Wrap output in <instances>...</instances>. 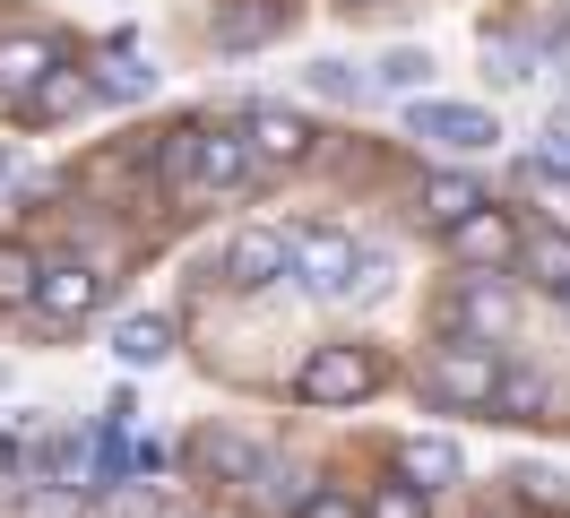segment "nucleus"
Segmentation results:
<instances>
[{
	"instance_id": "f257e3e1",
	"label": "nucleus",
	"mask_w": 570,
	"mask_h": 518,
	"mask_svg": "<svg viewBox=\"0 0 570 518\" xmlns=\"http://www.w3.org/2000/svg\"><path fill=\"white\" fill-rule=\"evenodd\" d=\"M285 276H294L312 303H346L355 285H381V260L355 251L337 225H285Z\"/></svg>"
},
{
	"instance_id": "f03ea898",
	"label": "nucleus",
	"mask_w": 570,
	"mask_h": 518,
	"mask_svg": "<svg viewBox=\"0 0 570 518\" xmlns=\"http://www.w3.org/2000/svg\"><path fill=\"white\" fill-rule=\"evenodd\" d=\"M372 389H381V354L372 345H312L303 372H294L303 407H363Z\"/></svg>"
},
{
	"instance_id": "7ed1b4c3",
	"label": "nucleus",
	"mask_w": 570,
	"mask_h": 518,
	"mask_svg": "<svg viewBox=\"0 0 570 518\" xmlns=\"http://www.w3.org/2000/svg\"><path fill=\"white\" fill-rule=\"evenodd\" d=\"M424 398H441V407H493V398H501V354H493V345L450 338L424 363Z\"/></svg>"
},
{
	"instance_id": "20e7f679",
	"label": "nucleus",
	"mask_w": 570,
	"mask_h": 518,
	"mask_svg": "<svg viewBox=\"0 0 570 518\" xmlns=\"http://www.w3.org/2000/svg\"><path fill=\"white\" fill-rule=\"evenodd\" d=\"M406 138H424V147H450V156H484L501 138V121L484 104H441V96H415L406 104Z\"/></svg>"
},
{
	"instance_id": "39448f33",
	"label": "nucleus",
	"mask_w": 570,
	"mask_h": 518,
	"mask_svg": "<svg viewBox=\"0 0 570 518\" xmlns=\"http://www.w3.org/2000/svg\"><path fill=\"white\" fill-rule=\"evenodd\" d=\"M510 320H519V294H510L493 268H484V276H466L459 294H450V311H441V329H450V338H466V345L510 338Z\"/></svg>"
},
{
	"instance_id": "423d86ee",
	"label": "nucleus",
	"mask_w": 570,
	"mask_h": 518,
	"mask_svg": "<svg viewBox=\"0 0 570 518\" xmlns=\"http://www.w3.org/2000/svg\"><path fill=\"white\" fill-rule=\"evenodd\" d=\"M243 182H250V138L243 130H190V173H181V190H190V199L243 190Z\"/></svg>"
},
{
	"instance_id": "0eeeda50",
	"label": "nucleus",
	"mask_w": 570,
	"mask_h": 518,
	"mask_svg": "<svg viewBox=\"0 0 570 518\" xmlns=\"http://www.w3.org/2000/svg\"><path fill=\"white\" fill-rule=\"evenodd\" d=\"M216 276H225V294H268V285L285 276V234L277 225H243V234L225 242Z\"/></svg>"
},
{
	"instance_id": "6e6552de",
	"label": "nucleus",
	"mask_w": 570,
	"mask_h": 518,
	"mask_svg": "<svg viewBox=\"0 0 570 518\" xmlns=\"http://www.w3.org/2000/svg\"><path fill=\"white\" fill-rule=\"evenodd\" d=\"M450 260H459V268H510V260H519V225H510V207H475V216H459V225H450Z\"/></svg>"
},
{
	"instance_id": "1a4fd4ad",
	"label": "nucleus",
	"mask_w": 570,
	"mask_h": 518,
	"mask_svg": "<svg viewBox=\"0 0 570 518\" xmlns=\"http://www.w3.org/2000/svg\"><path fill=\"white\" fill-rule=\"evenodd\" d=\"M96 303H105V276L87 268V260H52L43 285H36V311H43V320H61V329H78Z\"/></svg>"
},
{
	"instance_id": "9d476101",
	"label": "nucleus",
	"mask_w": 570,
	"mask_h": 518,
	"mask_svg": "<svg viewBox=\"0 0 570 518\" xmlns=\"http://www.w3.org/2000/svg\"><path fill=\"white\" fill-rule=\"evenodd\" d=\"M397 476L415 483V492H450V483L466 476V449L450 441V432H406V441H397Z\"/></svg>"
},
{
	"instance_id": "9b49d317",
	"label": "nucleus",
	"mask_w": 570,
	"mask_h": 518,
	"mask_svg": "<svg viewBox=\"0 0 570 518\" xmlns=\"http://www.w3.org/2000/svg\"><path fill=\"white\" fill-rule=\"evenodd\" d=\"M190 458H199V476L234 483V492H259V476H268V449L243 441V432H199V441H190Z\"/></svg>"
},
{
	"instance_id": "f8f14e48",
	"label": "nucleus",
	"mask_w": 570,
	"mask_h": 518,
	"mask_svg": "<svg viewBox=\"0 0 570 518\" xmlns=\"http://www.w3.org/2000/svg\"><path fill=\"white\" fill-rule=\"evenodd\" d=\"M285 35V0H216V52H259Z\"/></svg>"
},
{
	"instance_id": "ddd939ff",
	"label": "nucleus",
	"mask_w": 570,
	"mask_h": 518,
	"mask_svg": "<svg viewBox=\"0 0 570 518\" xmlns=\"http://www.w3.org/2000/svg\"><path fill=\"white\" fill-rule=\"evenodd\" d=\"M52 69H61V43H52V35H0V96L9 104L36 96Z\"/></svg>"
},
{
	"instance_id": "4468645a",
	"label": "nucleus",
	"mask_w": 570,
	"mask_h": 518,
	"mask_svg": "<svg viewBox=\"0 0 570 518\" xmlns=\"http://www.w3.org/2000/svg\"><path fill=\"white\" fill-rule=\"evenodd\" d=\"M250 156H277V165H303L312 156V121L303 113H285V104H250Z\"/></svg>"
},
{
	"instance_id": "2eb2a0df",
	"label": "nucleus",
	"mask_w": 570,
	"mask_h": 518,
	"mask_svg": "<svg viewBox=\"0 0 570 518\" xmlns=\"http://www.w3.org/2000/svg\"><path fill=\"white\" fill-rule=\"evenodd\" d=\"M87 87H96L105 104H147V96H156V61H139L130 43H112L105 61L87 69Z\"/></svg>"
},
{
	"instance_id": "dca6fc26",
	"label": "nucleus",
	"mask_w": 570,
	"mask_h": 518,
	"mask_svg": "<svg viewBox=\"0 0 570 518\" xmlns=\"http://www.w3.org/2000/svg\"><path fill=\"white\" fill-rule=\"evenodd\" d=\"M519 268H528V285H544V294H570V234L562 225H528V234H519Z\"/></svg>"
},
{
	"instance_id": "f3484780",
	"label": "nucleus",
	"mask_w": 570,
	"mask_h": 518,
	"mask_svg": "<svg viewBox=\"0 0 570 518\" xmlns=\"http://www.w3.org/2000/svg\"><path fill=\"white\" fill-rule=\"evenodd\" d=\"M112 354H121L130 372H156V363L174 354V320H165V311H130V320L112 329Z\"/></svg>"
},
{
	"instance_id": "a211bd4d",
	"label": "nucleus",
	"mask_w": 570,
	"mask_h": 518,
	"mask_svg": "<svg viewBox=\"0 0 570 518\" xmlns=\"http://www.w3.org/2000/svg\"><path fill=\"white\" fill-rule=\"evenodd\" d=\"M96 96V87H87V69H52V78H43L36 96H18V121H61V113H78V104Z\"/></svg>"
},
{
	"instance_id": "6ab92c4d",
	"label": "nucleus",
	"mask_w": 570,
	"mask_h": 518,
	"mask_svg": "<svg viewBox=\"0 0 570 518\" xmlns=\"http://www.w3.org/2000/svg\"><path fill=\"white\" fill-rule=\"evenodd\" d=\"M475 207H484V190H475L466 173H432L424 182V225H441V234H450L459 216H475Z\"/></svg>"
},
{
	"instance_id": "aec40b11",
	"label": "nucleus",
	"mask_w": 570,
	"mask_h": 518,
	"mask_svg": "<svg viewBox=\"0 0 570 518\" xmlns=\"http://www.w3.org/2000/svg\"><path fill=\"white\" fill-rule=\"evenodd\" d=\"M43 285V260L27 251V242H0V311H27Z\"/></svg>"
},
{
	"instance_id": "412c9836",
	"label": "nucleus",
	"mask_w": 570,
	"mask_h": 518,
	"mask_svg": "<svg viewBox=\"0 0 570 518\" xmlns=\"http://www.w3.org/2000/svg\"><path fill=\"white\" fill-rule=\"evenodd\" d=\"M424 78H432V52H415V43H397V52L372 61V87H381V96H424Z\"/></svg>"
},
{
	"instance_id": "4be33fe9",
	"label": "nucleus",
	"mask_w": 570,
	"mask_h": 518,
	"mask_svg": "<svg viewBox=\"0 0 570 518\" xmlns=\"http://www.w3.org/2000/svg\"><path fill=\"white\" fill-rule=\"evenodd\" d=\"M87 501H96L87 483H27V492H18V518H87Z\"/></svg>"
},
{
	"instance_id": "5701e85b",
	"label": "nucleus",
	"mask_w": 570,
	"mask_h": 518,
	"mask_svg": "<svg viewBox=\"0 0 570 518\" xmlns=\"http://www.w3.org/2000/svg\"><path fill=\"white\" fill-rule=\"evenodd\" d=\"M303 78H312V96H328V104H363L372 96V78H363L355 61H312Z\"/></svg>"
},
{
	"instance_id": "b1692460",
	"label": "nucleus",
	"mask_w": 570,
	"mask_h": 518,
	"mask_svg": "<svg viewBox=\"0 0 570 518\" xmlns=\"http://www.w3.org/2000/svg\"><path fill=\"white\" fill-rule=\"evenodd\" d=\"M484 69H493V87H528L535 52H528V43H510V35H484Z\"/></svg>"
},
{
	"instance_id": "393cba45",
	"label": "nucleus",
	"mask_w": 570,
	"mask_h": 518,
	"mask_svg": "<svg viewBox=\"0 0 570 518\" xmlns=\"http://www.w3.org/2000/svg\"><path fill=\"white\" fill-rule=\"evenodd\" d=\"M501 414H510V423H535V414H544V380L535 372H501V398H493Z\"/></svg>"
},
{
	"instance_id": "a878e982",
	"label": "nucleus",
	"mask_w": 570,
	"mask_h": 518,
	"mask_svg": "<svg viewBox=\"0 0 570 518\" xmlns=\"http://www.w3.org/2000/svg\"><path fill=\"white\" fill-rule=\"evenodd\" d=\"M535 173H553V182H570V113H553V121L535 130Z\"/></svg>"
},
{
	"instance_id": "bb28decb",
	"label": "nucleus",
	"mask_w": 570,
	"mask_h": 518,
	"mask_svg": "<svg viewBox=\"0 0 570 518\" xmlns=\"http://www.w3.org/2000/svg\"><path fill=\"white\" fill-rule=\"evenodd\" d=\"M363 518H424V492H415V483L397 476V483H381V492L363 501Z\"/></svg>"
},
{
	"instance_id": "cd10ccee",
	"label": "nucleus",
	"mask_w": 570,
	"mask_h": 518,
	"mask_svg": "<svg viewBox=\"0 0 570 518\" xmlns=\"http://www.w3.org/2000/svg\"><path fill=\"white\" fill-rule=\"evenodd\" d=\"M294 518H363V501L355 492H337V483H321V492H303V510Z\"/></svg>"
},
{
	"instance_id": "c85d7f7f",
	"label": "nucleus",
	"mask_w": 570,
	"mask_h": 518,
	"mask_svg": "<svg viewBox=\"0 0 570 518\" xmlns=\"http://www.w3.org/2000/svg\"><path fill=\"white\" fill-rule=\"evenodd\" d=\"M112 518H165V501H156V492H139V483H130V492L112 501Z\"/></svg>"
},
{
	"instance_id": "c756f323",
	"label": "nucleus",
	"mask_w": 570,
	"mask_h": 518,
	"mask_svg": "<svg viewBox=\"0 0 570 518\" xmlns=\"http://www.w3.org/2000/svg\"><path fill=\"white\" fill-rule=\"evenodd\" d=\"M519 492H535V501H553V492H562V476H553V467H519Z\"/></svg>"
},
{
	"instance_id": "7c9ffc66",
	"label": "nucleus",
	"mask_w": 570,
	"mask_h": 518,
	"mask_svg": "<svg viewBox=\"0 0 570 518\" xmlns=\"http://www.w3.org/2000/svg\"><path fill=\"white\" fill-rule=\"evenodd\" d=\"M0 173H9V147H0Z\"/></svg>"
},
{
	"instance_id": "2f4dec72",
	"label": "nucleus",
	"mask_w": 570,
	"mask_h": 518,
	"mask_svg": "<svg viewBox=\"0 0 570 518\" xmlns=\"http://www.w3.org/2000/svg\"><path fill=\"white\" fill-rule=\"evenodd\" d=\"M346 9H363V0H346Z\"/></svg>"
},
{
	"instance_id": "473e14b6",
	"label": "nucleus",
	"mask_w": 570,
	"mask_h": 518,
	"mask_svg": "<svg viewBox=\"0 0 570 518\" xmlns=\"http://www.w3.org/2000/svg\"><path fill=\"white\" fill-rule=\"evenodd\" d=\"M0 389H9V380H0Z\"/></svg>"
}]
</instances>
